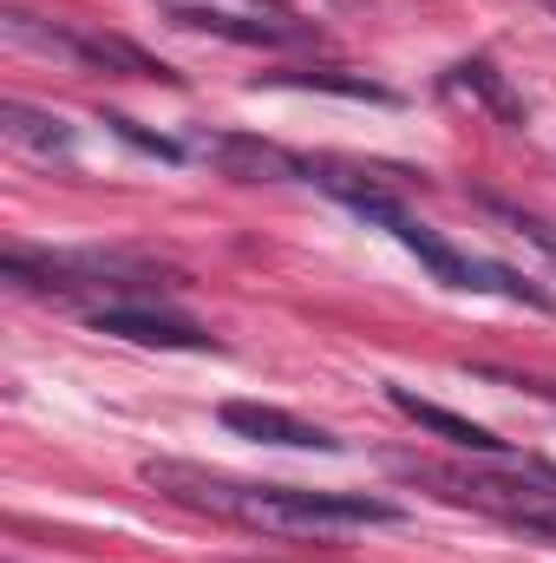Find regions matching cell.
<instances>
[{
    "mask_svg": "<svg viewBox=\"0 0 556 563\" xmlns=\"http://www.w3.org/2000/svg\"><path fill=\"white\" fill-rule=\"evenodd\" d=\"M144 485H157L184 511H210V518H230V525H249V531H308V538H327V531H387V525H407L400 505L367 498V492L249 485V478H223V472H203V465H184V459H151Z\"/></svg>",
    "mask_w": 556,
    "mask_h": 563,
    "instance_id": "6da1fadb",
    "label": "cell"
},
{
    "mask_svg": "<svg viewBox=\"0 0 556 563\" xmlns=\"http://www.w3.org/2000/svg\"><path fill=\"white\" fill-rule=\"evenodd\" d=\"M393 478L432 485L445 505L485 511L524 538L556 544V472L551 465H518V472H491V465H432V459H393Z\"/></svg>",
    "mask_w": 556,
    "mask_h": 563,
    "instance_id": "7a4b0ae2",
    "label": "cell"
},
{
    "mask_svg": "<svg viewBox=\"0 0 556 563\" xmlns=\"http://www.w3.org/2000/svg\"><path fill=\"white\" fill-rule=\"evenodd\" d=\"M0 276L33 295H125V301H151L157 288H170L164 269L125 250H7Z\"/></svg>",
    "mask_w": 556,
    "mask_h": 563,
    "instance_id": "3957f363",
    "label": "cell"
},
{
    "mask_svg": "<svg viewBox=\"0 0 556 563\" xmlns=\"http://www.w3.org/2000/svg\"><path fill=\"white\" fill-rule=\"evenodd\" d=\"M407 250H413L419 263L432 269V282H445V288H471V295H511V301H531V308H551V295L537 288V282H524L518 269H504V263H485V256H465L458 243H445L438 230H425L419 217H393L387 223Z\"/></svg>",
    "mask_w": 556,
    "mask_h": 563,
    "instance_id": "277c9868",
    "label": "cell"
},
{
    "mask_svg": "<svg viewBox=\"0 0 556 563\" xmlns=\"http://www.w3.org/2000/svg\"><path fill=\"white\" fill-rule=\"evenodd\" d=\"M164 13L190 33H210V40H236V46H301L314 26L294 20V13H230V7H210V0H164Z\"/></svg>",
    "mask_w": 556,
    "mask_h": 563,
    "instance_id": "5b68a950",
    "label": "cell"
},
{
    "mask_svg": "<svg viewBox=\"0 0 556 563\" xmlns=\"http://www.w3.org/2000/svg\"><path fill=\"white\" fill-rule=\"evenodd\" d=\"M99 334H119V341H138V347H184V354H210L216 334L197 328L190 314H170V308H144V301H105L86 314Z\"/></svg>",
    "mask_w": 556,
    "mask_h": 563,
    "instance_id": "8992f818",
    "label": "cell"
},
{
    "mask_svg": "<svg viewBox=\"0 0 556 563\" xmlns=\"http://www.w3.org/2000/svg\"><path fill=\"white\" fill-rule=\"evenodd\" d=\"M216 420L230 426V432H243V439L288 445V452H341V439L327 426H308V420H294V413H281V407H263V400H223Z\"/></svg>",
    "mask_w": 556,
    "mask_h": 563,
    "instance_id": "52a82bcc",
    "label": "cell"
},
{
    "mask_svg": "<svg viewBox=\"0 0 556 563\" xmlns=\"http://www.w3.org/2000/svg\"><path fill=\"white\" fill-rule=\"evenodd\" d=\"M387 400L407 413L413 426H425V432H438L445 445H458V452H478V459H511V445L491 432V426L465 420V413H452V407H438V400H419L413 387H387Z\"/></svg>",
    "mask_w": 556,
    "mask_h": 563,
    "instance_id": "ba28073f",
    "label": "cell"
},
{
    "mask_svg": "<svg viewBox=\"0 0 556 563\" xmlns=\"http://www.w3.org/2000/svg\"><path fill=\"white\" fill-rule=\"evenodd\" d=\"M59 53L66 59H86V66H105V73H125V79H164V86H177V73L164 59H151L144 46L112 40V33H66L59 26Z\"/></svg>",
    "mask_w": 556,
    "mask_h": 563,
    "instance_id": "9c48e42d",
    "label": "cell"
},
{
    "mask_svg": "<svg viewBox=\"0 0 556 563\" xmlns=\"http://www.w3.org/2000/svg\"><path fill=\"white\" fill-rule=\"evenodd\" d=\"M203 151H210L230 177H249V184H263V177H308V157H294V151H281V144H263V139L210 132Z\"/></svg>",
    "mask_w": 556,
    "mask_h": 563,
    "instance_id": "30bf717a",
    "label": "cell"
},
{
    "mask_svg": "<svg viewBox=\"0 0 556 563\" xmlns=\"http://www.w3.org/2000/svg\"><path fill=\"white\" fill-rule=\"evenodd\" d=\"M0 132L20 144V151H40V157H66L73 151V125L66 119H53L40 106H20V99L0 106Z\"/></svg>",
    "mask_w": 556,
    "mask_h": 563,
    "instance_id": "8fae6325",
    "label": "cell"
},
{
    "mask_svg": "<svg viewBox=\"0 0 556 563\" xmlns=\"http://www.w3.org/2000/svg\"><path fill=\"white\" fill-rule=\"evenodd\" d=\"M445 86H452V92H471V99H478V106H491L504 125H524V99L504 86V73H498L491 59H458V66L445 73Z\"/></svg>",
    "mask_w": 556,
    "mask_h": 563,
    "instance_id": "7c38bea8",
    "label": "cell"
},
{
    "mask_svg": "<svg viewBox=\"0 0 556 563\" xmlns=\"http://www.w3.org/2000/svg\"><path fill=\"white\" fill-rule=\"evenodd\" d=\"M478 210H485V217H498L511 236H524L531 250H544V256L556 263V223H551V217H537V210H524V203H504V197H478Z\"/></svg>",
    "mask_w": 556,
    "mask_h": 563,
    "instance_id": "4fadbf2b",
    "label": "cell"
},
{
    "mask_svg": "<svg viewBox=\"0 0 556 563\" xmlns=\"http://www.w3.org/2000/svg\"><path fill=\"white\" fill-rule=\"evenodd\" d=\"M276 86H301V92H341V99H367V106H393V92H387V86L354 79V73H334V66H321V73H281Z\"/></svg>",
    "mask_w": 556,
    "mask_h": 563,
    "instance_id": "5bb4252c",
    "label": "cell"
},
{
    "mask_svg": "<svg viewBox=\"0 0 556 563\" xmlns=\"http://www.w3.org/2000/svg\"><path fill=\"white\" fill-rule=\"evenodd\" d=\"M105 132H119L125 144H138L144 157H164V164H177L184 157V144H170V139H151V132H138L132 119H119V112H105Z\"/></svg>",
    "mask_w": 556,
    "mask_h": 563,
    "instance_id": "9a60e30c",
    "label": "cell"
},
{
    "mask_svg": "<svg viewBox=\"0 0 556 563\" xmlns=\"http://www.w3.org/2000/svg\"><path fill=\"white\" fill-rule=\"evenodd\" d=\"M537 7H544V13H551V20H556V0H537Z\"/></svg>",
    "mask_w": 556,
    "mask_h": 563,
    "instance_id": "2e32d148",
    "label": "cell"
}]
</instances>
